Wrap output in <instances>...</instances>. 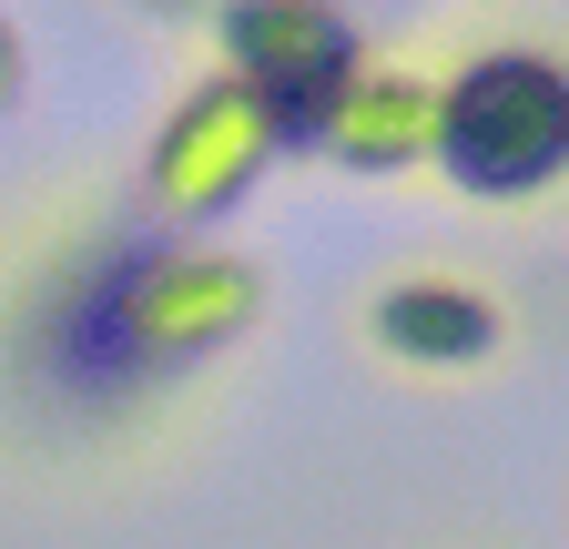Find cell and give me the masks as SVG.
<instances>
[{
  "instance_id": "obj_1",
  "label": "cell",
  "mask_w": 569,
  "mask_h": 549,
  "mask_svg": "<svg viewBox=\"0 0 569 549\" xmlns=\"http://www.w3.org/2000/svg\"><path fill=\"white\" fill-rule=\"evenodd\" d=\"M427 163L468 203H529L569 183V51L549 41H478L438 72Z\"/></svg>"
},
{
  "instance_id": "obj_2",
  "label": "cell",
  "mask_w": 569,
  "mask_h": 549,
  "mask_svg": "<svg viewBox=\"0 0 569 549\" xmlns=\"http://www.w3.org/2000/svg\"><path fill=\"white\" fill-rule=\"evenodd\" d=\"M213 72H234L274 132V153H326V132L367 72V31L336 0H234L213 21Z\"/></svg>"
},
{
  "instance_id": "obj_3",
  "label": "cell",
  "mask_w": 569,
  "mask_h": 549,
  "mask_svg": "<svg viewBox=\"0 0 569 549\" xmlns=\"http://www.w3.org/2000/svg\"><path fill=\"white\" fill-rule=\"evenodd\" d=\"M264 163H274V132H264L254 92H244L234 72H203V82L163 112L153 153H142V203H153L163 234H193V224H213V214H234Z\"/></svg>"
},
{
  "instance_id": "obj_4",
  "label": "cell",
  "mask_w": 569,
  "mask_h": 549,
  "mask_svg": "<svg viewBox=\"0 0 569 549\" xmlns=\"http://www.w3.org/2000/svg\"><path fill=\"white\" fill-rule=\"evenodd\" d=\"M367 347L407 377H458V367H488L498 336H509V306L468 274H387L367 296Z\"/></svg>"
},
{
  "instance_id": "obj_5",
  "label": "cell",
  "mask_w": 569,
  "mask_h": 549,
  "mask_svg": "<svg viewBox=\"0 0 569 549\" xmlns=\"http://www.w3.org/2000/svg\"><path fill=\"white\" fill-rule=\"evenodd\" d=\"M427 122H438V72H407V61H367L326 132V153L346 173H407L427 163Z\"/></svg>"
},
{
  "instance_id": "obj_6",
  "label": "cell",
  "mask_w": 569,
  "mask_h": 549,
  "mask_svg": "<svg viewBox=\"0 0 569 549\" xmlns=\"http://www.w3.org/2000/svg\"><path fill=\"white\" fill-rule=\"evenodd\" d=\"M21 82H31V61H21V31H11V11H0V112L21 102Z\"/></svg>"
}]
</instances>
